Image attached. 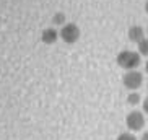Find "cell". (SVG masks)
Listing matches in <instances>:
<instances>
[{
	"label": "cell",
	"instance_id": "cell-1",
	"mask_svg": "<svg viewBox=\"0 0 148 140\" xmlns=\"http://www.w3.org/2000/svg\"><path fill=\"white\" fill-rule=\"evenodd\" d=\"M117 65L122 67L124 70H137L142 65V56L138 51H121L117 56Z\"/></svg>",
	"mask_w": 148,
	"mask_h": 140
},
{
	"label": "cell",
	"instance_id": "cell-2",
	"mask_svg": "<svg viewBox=\"0 0 148 140\" xmlns=\"http://www.w3.org/2000/svg\"><path fill=\"white\" fill-rule=\"evenodd\" d=\"M122 83L127 90H130V91H135V90H138L143 83V77L140 73L138 70H127L124 77H122Z\"/></svg>",
	"mask_w": 148,
	"mask_h": 140
},
{
	"label": "cell",
	"instance_id": "cell-3",
	"mask_svg": "<svg viewBox=\"0 0 148 140\" xmlns=\"http://www.w3.org/2000/svg\"><path fill=\"white\" fill-rule=\"evenodd\" d=\"M125 126L129 130L132 132H138L145 127V116L142 111H132L127 114L125 117Z\"/></svg>",
	"mask_w": 148,
	"mask_h": 140
},
{
	"label": "cell",
	"instance_id": "cell-4",
	"mask_svg": "<svg viewBox=\"0 0 148 140\" xmlns=\"http://www.w3.org/2000/svg\"><path fill=\"white\" fill-rule=\"evenodd\" d=\"M60 38L64 39V43L67 44H75L80 39V28L75 23H65L60 30Z\"/></svg>",
	"mask_w": 148,
	"mask_h": 140
},
{
	"label": "cell",
	"instance_id": "cell-5",
	"mask_svg": "<svg viewBox=\"0 0 148 140\" xmlns=\"http://www.w3.org/2000/svg\"><path fill=\"white\" fill-rule=\"evenodd\" d=\"M59 33H57L56 28H46V30L41 33V41L44 44H54L57 39H59Z\"/></svg>",
	"mask_w": 148,
	"mask_h": 140
},
{
	"label": "cell",
	"instance_id": "cell-6",
	"mask_svg": "<svg viewBox=\"0 0 148 140\" xmlns=\"http://www.w3.org/2000/svg\"><path fill=\"white\" fill-rule=\"evenodd\" d=\"M143 38H145V31L142 26H137V25H135V26H132L130 30H129V39H130L132 43L138 44Z\"/></svg>",
	"mask_w": 148,
	"mask_h": 140
},
{
	"label": "cell",
	"instance_id": "cell-7",
	"mask_svg": "<svg viewBox=\"0 0 148 140\" xmlns=\"http://www.w3.org/2000/svg\"><path fill=\"white\" fill-rule=\"evenodd\" d=\"M140 101H142V96L137 91L129 93V96H127V104L129 106H137V104H140Z\"/></svg>",
	"mask_w": 148,
	"mask_h": 140
},
{
	"label": "cell",
	"instance_id": "cell-8",
	"mask_svg": "<svg viewBox=\"0 0 148 140\" xmlns=\"http://www.w3.org/2000/svg\"><path fill=\"white\" fill-rule=\"evenodd\" d=\"M137 46H138V54H140V56L148 57V39H145V38H143V39L140 41Z\"/></svg>",
	"mask_w": 148,
	"mask_h": 140
},
{
	"label": "cell",
	"instance_id": "cell-9",
	"mask_svg": "<svg viewBox=\"0 0 148 140\" xmlns=\"http://www.w3.org/2000/svg\"><path fill=\"white\" fill-rule=\"evenodd\" d=\"M52 23L57 25V26H64V25H65V15L62 13V12H57L52 16Z\"/></svg>",
	"mask_w": 148,
	"mask_h": 140
},
{
	"label": "cell",
	"instance_id": "cell-10",
	"mask_svg": "<svg viewBox=\"0 0 148 140\" xmlns=\"http://www.w3.org/2000/svg\"><path fill=\"white\" fill-rule=\"evenodd\" d=\"M117 140H137V137L132 132H122L121 135L117 137Z\"/></svg>",
	"mask_w": 148,
	"mask_h": 140
},
{
	"label": "cell",
	"instance_id": "cell-11",
	"mask_svg": "<svg viewBox=\"0 0 148 140\" xmlns=\"http://www.w3.org/2000/svg\"><path fill=\"white\" fill-rule=\"evenodd\" d=\"M142 109H143L145 114H148V96L143 100V103H142Z\"/></svg>",
	"mask_w": 148,
	"mask_h": 140
},
{
	"label": "cell",
	"instance_id": "cell-12",
	"mask_svg": "<svg viewBox=\"0 0 148 140\" xmlns=\"http://www.w3.org/2000/svg\"><path fill=\"white\" fill-rule=\"evenodd\" d=\"M140 140H148V132H145V134H142V137H140Z\"/></svg>",
	"mask_w": 148,
	"mask_h": 140
},
{
	"label": "cell",
	"instance_id": "cell-13",
	"mask_svg": "<svg viewBox=\"0 0 148 140\" xmlns=\"http://www.w3.org/2000/svg\"><path fill=\"white\" fill-rule=\"evenodd\" d=\"M145 12L148 13V0H147V3H145Z\"/></svg>",
	"mask_w": 148,
	"mask_h": 140
},
{
	"label": "cell",
	"instance_id": "cell-14",
	"mask_svg": "<svg viewBox=\"0 0 148 140\" xmlns=\"http://www.w3.org/2000/svg\"><path fill=\"white\" fill-rule=\"evenodd\" d=\"M145 72H147V73H148V62H147V64H145Z\"/></svg>",
	"mask_w": 148,
	"mask_h": 140
},
{
	"label": "cell",
	"instance_id": "cell-15",
	"mask_svg": "<svg viewBox=\"0 0 148 140\" xmlns=\"http://www.w3.org/2000/svg\"><path fill=\"white\" fill-rule=\"evenodd\" d=\"M147 86H148V85H147Z\"/></svg>",
	"mask_w": 148,
	"mask_h": 140
},
{
	"label": "cell",
	"instance_id": "cell-16",
	"mask_svg": "<svg viewBox=\"0 0 148 140\" xmlns=\"http://www.w3.org/2000/svg\"><path fill=\"white\" fill-rule=\"evenodd\" d=\"M147 33H148V31H147Z\"/></svg>",
	"mask_w": 148,
	"mask_h": 140
}]
</instances>
